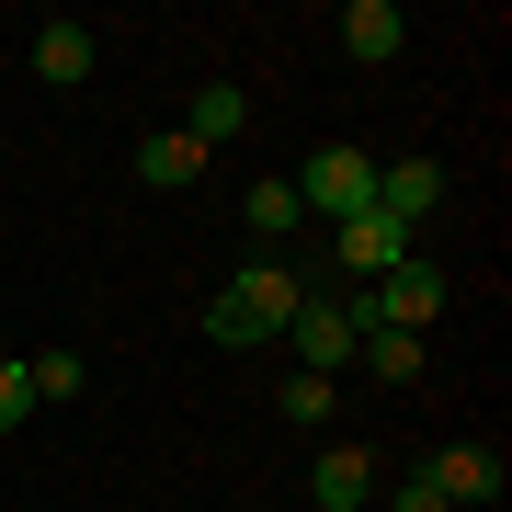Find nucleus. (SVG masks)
<instances>
[{
  "mask_svg": "<svg viewBox=\"0 0 512 512\" xmlns=\"http://www.w3.org/2000/svg\"><path fill=\"white\" fill-rule=\"evenodd\" d=\"M296 308H308V274H285V262H239V274L217 285V308H205V330L239 353V342H274Z\"/></svg>",
  "mask_w": 512,
  "mask_h": 512,
  "instance_id": "obj_1",
  "label": "nucleus"
},
{
  "mask_svg": "<svg viewBox=\"0 0 512 512\" xmlns=\"http://www.w3.org/2000/svg\"><path fill=\"white\" fill-rule=\"evenodd\" d=\"M365 205H376V160H365V148H319L308 183H296V217H330V228H342V217H365Z\"/></svg>",
  "mask_w": 512,
  "mask_h": 512,
  "instance_id": "obj_2",
  "label": "nucleus"
},
{
  "mask_svg": "<svg viewBox=\"0 0 512 512\" xmlns=\"http://www.w3.org/2000/svg\"><path fill=\"white\" fill-rule=\"evenodd\" d=\"M444 308V274H433V262H387V274H376V296H353V319H365V330H421V319H433Z\"/></svg>",
  "mask_w": 512,
  "mask_h": 512,
  "instance_id": "obj_3",
  "label": "nucleus"
},
{
  "mask_svg": "<svg viewBox=\"0 0 512 512\" xmlns=\"http://www.w3.org/2000/svg\"><path fill=\"white\" fill-rule=\"evenodd\" d=\"M285 342L308 353V376H342V365H353V342H365V319H353L342 296H308V308L285 319Z\"/></svg>",
  "mask_w": 512,
  "mask_h": 512,
  "instance_id": "obj_4",
  "label": "nucleus"
},
{
  "mask_svg": "<svg viewBox=\"0 0 512 512\" xmlns=\"http://www.w3.org/2000/svg\"><path fill=\"white\" fill-rule=\"evenodd\" d=\"M421 478L444 490V512H490V501H501V444H444Z\"/></svg>",
  "mask_w": 512,
  "mask_h": 512,
  "instance_id": "obj_5",
  "label": "nucleus"
},
{
  "mask_svg": "<svg viewBox=\"0 0 512 512\" xmlns=\"http://www.w3.org/2000/svg\"><path fill=\"white\" fill-rule=\"evenodd\" d=\"M433 205H444V160H376V217L421 228Z\"/></svg>",
  "mask_w": 512,
  "mask_h": 512,
  "instance_id": "obj_6",
  "label": "nucleus"
},
{
  "mask_svg": "<svg viewBox=\"0 0 512 512\" xmlns=\"http://www.w3.org/2000/svg\"><path fill=\"white\" fill-rule=\"evenodd\" d=\"M308 501H319V512H365V501H376V456H365V444H330L319 478H308Z\"/></svg>",
  "mask_w": 512,
  "mask_h": 512,
  "instance_id": "obj_7",
  "label": "nucleus"
},
{
  "mask_svg": "<svg viewBox=\"0 0 512 512\" xmlns=\"http://www.w3.org/2000/svg\"><path fill=\"white\" fill-rule=\"evenodd\" d=\"M239 126H251V92H239V80H205V92L183 103V137L205 148V160H217V148H228Z\"/></svg>",
  "mask_w": 512,
  "mask_h": 512,
  "instance_id": "obj_8",
  "label": "nucleus"
},
{
  "mask_svg": "<svg viewBox=\"0 0 512 512\" xmlns=\"http://www.w3.org/2000/svg\"><path fill=\"white\" fill-rule=\"evenodd\" d=\"M387 262H410V228L399 217H376V205H365V217H342V274H387Z\"/></svg>",
  "mask_w": 512,
  "mask_h": 512,
  "instance_id": "obj_9",
  "label": "nucleus"
},
{
  "mask_svg": "<svg viewBox=\"0 0 512 512\" xmlns=\"http://www.w3.org/2000/svg\"><path fill=\"white\" fill-rule=\"evenodd\" d=\"M342 46L365 57V69H399V46H410V23H399V0H353V12H342Z\"/></svg>",
  "mask_w": 512,
  "mask_h": 512,
  "instance_id": "obj_10",
  "label": "nucleus"
},
{
  "mask_svg": "<svg viewBox=\"0 0 512 512\" xmlns=\"http://www.w3.org/2000/svg\"><path fill=\"white\" fill-rule=\"evenodd\" d=\"M35 80L80 92V80H92V23H35Z\"/></svg>",
  "mask_w": 512,
  "mask_h": 512,
  "instance_id": "obj_11",
  "label": "nucleus"
},
{
  "mask_svg": "<svg viewBox=\"0 0 512 512\" xmlns=\"http://www.w3.org/2000/svg\"><path fill=\"white\" fill-rule=\"evenodd\" d=\"M194 171H205V148H194L183 126H160V137H137V183H148V194H183Z\"/></svg>",
  "mask_w": 512,
  "mask_h": 512,
  "instance_id": "obj_12",
  "label": "nucleus"
},
{
  "mask_svg": "<svg viewBox=\"0 0 512 512\" xmlns=\"http://www.w3.org/2000/svg\"><path fill=\"white\" fill-rule=\"evenodd\" d=\"M274 410L296 421V433H319V421H330V410H342V387H330V376H308V365H296V376L274 387Z\"/></svg>",
  "mask_w": 512,
  "mask_h": 512,
  "instance_id": "obj_13",
  "label": "nucleus"
},
{
  "mask_svg": "<svg viewBox=\"0 0 512 512\" xmlns=\"http://www.w3.org/2000/svg\"><path fill=\"white\" fill-rule=\"evenodd\" d=\"M353 353H365V365H376L387 387H410V376H421V330H365Z\"/></svg>",
  "mask_w": 512,
  "mask_h": 512,
  "instance_id": "obj_14",
  "label": "nucleus"
},
{
  "mask_svg": "<svg viewBox=\"0 0 512 512\" xmlns=\"http://www.w3.org/2000/svg\"><path fill=\"white\" fill-rule=\"evenodd\" d=\"M239 228H251V239H285L296 228V183H251V194H239Z\"/></svg>",
  "mask_w": 512,
  "mask_h": 512,
  "instance_id": "obj_15",
  "label": "nucleus"
},
{
  "mask_svg": "<svg viewBox=\"0 0 512 512\" xmlns=\"http://www.w3.org/2000/svg\"><path fill=\"white\" fill-rule=\"evenodd\" d=\"M23 376H35V399H80V376H92V365H80V353H35Z\"/></svg>",
  "mask_w": 512,
  "mask_h": 512,
  "instance_id": "obj_16",
  "label": "nucleus"
},
{
  "mask_svg": "<svg viewBox=\"0 0 512 512\" xmlns=\"http://www.w3.org/2000/svg\"><path fill=\"white\" fill-rule=\"evenodd\" d=\"M23 410H35V376H23V365H0V433H23Z\"/></svg>",
  "mask_w": 512,
  "mask_h": 512,
  "instance_id": "obj_17",
  "label": "nucleus"
},
{
  "mask_svg": "<svg viewBox=\"0 0 512 512\" xmlns=\"http://www.w3.org/2000/svg\"><path fill=\"white\" fill-rule=\"evenodd\" d=\"M387 512H444V490H433V478H421V467H410V478H399V490H387Z\"/></svg>",
  "mask_w": 512,
  "mask_h": 512,
  "instance_id": "obj_18",
  "label": "nucleus"
}]
</instances>
